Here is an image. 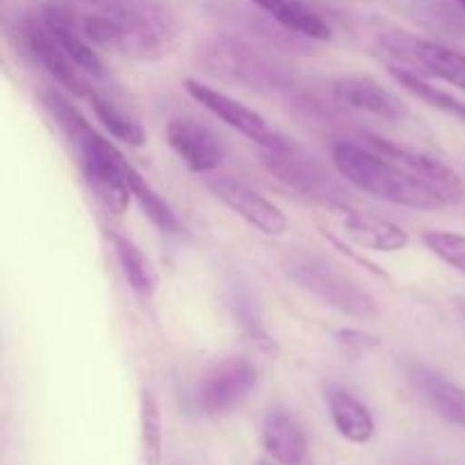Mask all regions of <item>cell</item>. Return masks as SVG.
<instances>
[{
  "instance_id": "1",
  "label": "cell",
  "mask_w": 465,
  "mask_h": 465,
  "mask_svg": "<svg viewBox=\"0 0 465 465\" xmlns=\"http://www.w3.org/2000/svg\"><path fill=\"white\" fill-rule=\"evenodd\" d=\"M44 107L75 148L82 177L100 200V204L114 216L125 213L130 200L134 198L132 186L139 180L141 173L123 157V153H118L116 145L100 136L62 94L45 91Z\"/></svg>"
},
{
  "instance_id": "2",
  "label": "cell",
  "mask_w": 465,
  "mask_h": 465,
  "mask_svg": "<svg viewBox=\"0 0 465 465\" xmlns=\"http://www.w3.org/2000/svg\"><path fill=\"white\" fill-rule=\"evenodd\" d=\"M82 35L136 62H157L177 44V21L153 0H121L103 12L80 16Z\"/></svg>"
},
{
  "instance_id": "3",
  "label": "cell",
  "mask_w": 465,
  "mask_h": 465,
  "mask_svg": "<svg viewBox=\"0 0 465 465\" xmlns=\"http://www.w3.org/2000/svg\"><path fill=\"white\" fill-rule=\"evenodd\" d=\"M195 62L207 75L259 94L291 91L295 84V71L289 62L271 48L239 36L218 35L203 41L195 48Z\"/></svg>"
},
{
  "instance_id": "4",
  "label": "cell",
  "mask_w": 465,
  "mask_h": 465,
  "mask_svg": "<svg viewBox=\"0 0 465 465\" xmlns=\"http://www.w3.org/2000/svg\"><path fill=\"white\" fill-rule=\"evenodd\" d=\"M331 162L339 175L363 193H371L398 207L418 209V212H434V209L445 207L440 195L416 175H411L407 168L352 141L334 143Z\"/></svg>"
},
{
  "instance_id": "5",
  "label": "cell",
  "mask_w": 465,
  "mask_h": 465,
  "mask_svg": "<svg viewBox=\"0 0 465 465\" xmlns=\"http://www.w3.org/2000/svg\"><path fill=\"white\" fill-rule=\"evenodd\" d=\"M259 157L266 171L286 189L331 209L348 203V193L334 173L298 141L277 134L271 143L259 145Z\"/></svg>"
},
{
  "instance_id": "6",
  "label": "cell",
  "mask_w": 465,
  "mask_h": 465,
  "mask_svg": "<svg viewBox=\"0 0 465 465\" xmlns=\"http://www.w3.org/2000/svg\"><path fill=\"white\" fill-rule=\"evenodd\" d=\"M284 271L300 289L316 295L318 300L330 304L343 316L357 318V321H371L380 316L375 298L325 259L313 257V254H293L286 259Z\"/></svg>"
},
{
  "instance_id": "7",
  "label": "cell",
  "mask_w": 465,
  "mask_h": 465,
  "mask_svg": "<svg viewBox=\"0 0 465 465\" xmlns=\"http://www.w3.org/2000/svg\"><path fill=\"white\" fill-rule=\"evenodd\" d=\"M257 389V368L245 357H221L209 363L195 384V407L203 416L218 418L236 411Z\"/></svg>"
},
{
  "instance_id": "8",
  "label": "cell",
  "mask_w": 465,
  "mask_h": 465,
  "mask_svg": "<svg viewBox=\"0 0 465 465\" xmlns=\"http://www.w3.org/2000/svg\"><path fill=\"white\" fill-rule=\"evenodd\" d=\"M363 139L368 141V145L375 153L384 154L386 159L400 163L411 175L425 182L431 191H436L440 195V200L445 204L459 203L463 198V182L459 177V173L450 163H445L443 159L436 157V154L420 148H411V145H404L400 141L384 139V136L377 134H366Z\"/></svg>"
},
{
  "instance_id": "9",
  "label": "cell",
  "mask_w": 465,
  "mask_h": 465,
  "mask_svg": "<svg viewBox=\"0 0 465 465\" xmlns=\"http://www.w3.org/2000/svg\"><path fill=\"white\" fill-rule=\"evenodd\" d=\"M21 41L25 45V53L57 82L59 86L68 91L73 95H89L91 86L86 84L84 75H82V68L73 62L66 54V50L59 45V41L54 39L53 32L45 27V23L36 18H23L21 27Z\"/></svg>"
},
{
  "instance_id": "10",
  "label": "cell",
  "mask_w": 465,
  "mask_h": 465,
  "mask_svg": "<svg viewBox=\"0 0 465 465\" xmlns=\"http://www.w3.org/2000/svg\"><path fill=\"white\" fill-rule=\"evenodd\" d=\"M207 186L223 204H227L245 223L257 227L262 234L282 236L289 230V218H286V213L275 203L263 198L259 191L250 189L243 182L234 180L230 175H218L209 177Z\"/></svg>"
},
{
  "instance_id": "11",
  "label": "cell",
  "mask_w": 465,
  "mask_h": 465,
  "mask_svg": "<svg viewBox=\"0 0 465 465\" xmlns=\"http://www.w3.org/2000/svg\"><path fill=\"white\" fill-rule=\"evenodd\" d=\"M184 89L195 103L203 104L207 112H212L213 116L221 118L225 125H230L232 130H236L239 134L248 136V139L254 141L257 145L271 143V141L280 134V132L272 130V127L268 125V121L262 114L250 109L248 104L239 103V100L232 98V95L223 94V91L195 80V77H186Z\"/></svg>"
},
{
  "instance_id": "12",
  "label": "cell",
  "mask_w": 465,
  "mask_h": 465,
  "mask_svg": "<svg viewBox=\"0 0 465 465\" xmlns=\"http://www.w3.org/2000/svg\"><path fill=\"white\" fill-rule=\"evenodd\" d=\"M384 45L391 54L398 59L420 64L422 68L450 84L465 91V54L459 50L448 48L436 41L418 39V36L404 35V32H391L384 36Z\"/></svg>"
},
{
  "instance_id": "13",
  "label": "cell",
  "mask_w": 465,
  "mask_h": 465,
  "mask_svg": "<svg viewBox=\"0 0 465 465\" xmlns=\"http://www.w3.org/2000/svg\"><path fill=\"white\" fill-rule=\"evenodd\" d=\"M331 94L339 104L357 112L372 114L384 121L400 123L409 116V107L400 95L366 75H345L331 84Z\"/></svg>"
},
{
  "instance_id": "14",
  "label": "cell",
  "mask_w": 465,
  "mask_h": 465,
  "mask_svg": "<svg viewBox=\"0 0 465 465\" xmlns=\"http://www.w3.org/2000/svg\"><path fill=\"white\" fill-rule=\"evenodd\" d=\"M166 141L173 153L193 173H212L221 166L223 145L209 127L193 118H173L166 125Z\"/></svg>"
},
{
  "instance_id": "15",
  "label": "cell",
  "mask_w": 465,
  "mask_h": 465,
  "mask_svg": "<svg viewBox=\"0 0 465 465\" xmlns=\"http://www.w3.org/2000/svg\"><path fill=\"white\" fill-rule=\"evenodd\" d=\"M404 368L407 380L440 420L454 427H465V389L420 361H409Z\"/></svg>"
},
{
  "instance_id": "16",
  "label": "cell",
  "mask_w": 465,
  "mask_h": 465,
  "mask_svg": "<svg viewBox=\"0 0 465 465\" xmlns=\"http://www.w3.org/2000/svg\"><path fill=\"white\" fill-rule=\"evenodd\" d=\"M39 18L82 71L94 77L104 75L103 59L95 53V45L82 35L80 16H75V12H71L64 5H45L39 12Z\"/></svg>"
},
{
  "instance_id": "17",
  "label": "cell",
  "mask_w": 465,
  "mask_h": 465,
  "mask_svg": "<svg viewBox=\"0 0 465 465\" xmlns=\"http://www.w3.org/2000/svg\"><path fill=\"white\" fill-rule=\"evenodd\" d=\"M334 209L343 213V236L359 248L375 250V252H398L409 245V232L395 223L372 213L352 212L345 204Z\"/></svg>"
},
{
  "instance_id": "18",
  "label": "cell",
  "mask_w": 465,
  "mask_h": 465,
  "mask_svg": "<svg viewBox=\"0 0 465 465\" xmlns=\"http://www.w3.org/2000/svg\"><path fill=\"white\" fill-rule=\"evenodd\" d=\"M262 443L268 457L280 465H300L307 459V436L284 409H271L263 416Z\"/></svg>"
},
{
  "instance_id": "19",
  "label": "cell",
  "mask_w": 465,
  "mask_h": 465,
  "mask_svg": "<svg viewBox=\"0 0 465 465\" xmlns=\"http://www.w3.org/2000/svg\"><path fill=\"white\" fill-rule=\"evenodd\" d=\"M325 402L339 434L354 445H366L375 436V420L361 400L341 386H327Z\"/></svg>"
},
{
  "instance_id": "20",
  "label": "cell",
  "mask_w": 465,
  "mask_h": 465,
  "mask_svg": "<svg viewBox=\"0 0 465 465\" xmlns=\"http://www.w3.org/2000/svg\"><path fill=\"white\" fill-rule=\"evenodd\" d=\"M250 5L280 23L286 30L295 32L302 39L327 41L331 39V27L316 9L304 0H248Z\"/></svg>"
},
{
  "instance_id": "21",
  "label": "cell",
  "mask_w": 465,
  "mask_h": 465,
  "mask_svg": "<svg viewBox=\"0 0 465 465\" xmlns=\"http://www.w3.org/2000/svg\"><path fill=\"white\" fill-rule=\"evenodd\" d=\"M114 245V252H116L118 263H121V271L125 275L130 289L139 295L141 300H150L157 293V271H154L153 262L143 254V250L130 239V236L121 234V232H112L109 234Z\"/></svg>"
},
{
  "instance_id": "22",
  "label": "cell",
  "mask_w": 465,
  "mask_h": 465,
  "mask_svg": "<svg viewBox=\"0 0 465 465\" xmlns=\"http://www.w3.org/2000/svg\"><path fill=\"white\" fill-rule=\"evenodd\" d=\"M91 109H94L95 118L100 121V125L109 132L116 141L121 143L132 145V148H139V145L145 143V130L141 127V123L136 118H132L130 114L123 112L118 104H114L112 100H107L104 95H100L98 91L91 89L89 95Z\"/></svg>"
},
{
  "instance_id": "23",
  "label": "cell",
  "mask_w": 465,
  "mask_h": 465,
  "mask_svg": "<svg viewBox=\"0 0 465 465\" xmlns=\"http://www.w3.org/2000/svg\"><path fill=\"white\" fill-rule=\"evenodd\" d=\"M139 440L145 465H163V427L157 395L143 389L139 395Z\"/></svg>"
},
{
  "instance_id": "24",
  "label": "cell",
  "mask_w": 465,
  "mask_h": 465,
  "mask_svg": "<svg viewBox=\"0 0 465 465\" xmlns=\"http://www.w3.org/2000/svg\"><path fill=\"white\" fill-rule=\"evenodd\" d=\"M389 71L391 75L400 82V86H404L409 94L420 98L422 103H427L430 107L439 109V112L443 114H450V116L459 118V121L465 123V103H461V100L450 95L448 91L439 89V86L430 84V82H427L425 77L418 75L416 71H409V68H402V66H389Z\"/></svg>"
},
{
  "instance_id": "25",
  "label": "cell",
  "mask_w": 465,
  "mask_h": 465,
  "mask_svg": "<svg viewBox=\"0 0 465 465\" xmlns=\"http://www.w3.org/2000/svg\"><path fill=\"white\" fill-rule=\"evenodd\" d=\"M230 304L232 309H234L236 321H239V325L243 327L245 336L250 339V343L257 345L262 352L275 357L277 354L275 339H272V336L266 331V327L262 325V318H259V312H257V302H252V295L243 289H236L234 293H232Z\"/></svg>"
},
{
  "instance_id": "26",
  "label": "cell",
  "mask_w": 465,
  "mask_h": 465,
  "mask_svg": "<svg viewBox=\"0 0 465 465\" xmlns=\"http://www.w3.org/2000/svg\"><path fill=\"white\" fill-rule=\"evenodd\" d=\"M422 243L448 266L465 275V234L448 230H430L422 234Z\"/></svg>"
},
{
  "instance_id": "27",
  "label": "cell",
  "mask_w": 465,
  "mask_h": 465,
  "mask_svg": "<svg viewBox=\"0 0 465 465\" xmlns=\"http://www.w3.org/2000/svg\"><path fill=\"white\" fill-rule=\"evenodd\" d=\"M336 341H339V345H343L345 352L352 354V357H361V354L380 348V339L363 330H339L336 331Z\"/></svg>"
},
{
  "instance_id": "28",
  "label": "cell",
  "mask_w": 465,
  "mask_h": 465,
  "mask_svg": "<svg viewBox=\"0 0 465 465\" xmlns=\"http://www.w3.org/2000/svg\"><path fill=\"white\" fill-rule=\"evenodd\" d=\"M457 5H459V7H461L463 12H465V0H457Z\"/></svg>"
},
{
  "instance_id": "29",
  "label": "cell",
  "mask_w": 465,
  "mask_h": 465,
  "mask_svg": "<svg viewBox=\"0 0 465 465\" xmlns=\"http://www.w3.org/2000/svg\"><path fill=\"white\" fill-rule=\"evenodd\" d=\"M84 3H103V0H84Z\"/></svg>"
},
{
  "instance_id": "30",
  "label": "cell",
  "mask_w": 465,
  "mask_h": 465,
  "mask_svg": "<svg viewBox=\"0 0 465 465\" xmlns=\"http://www.w3.org/2000/svg\"><path fill=\"white\" fill-rule=\"evenodd\" d=\"M257 465H268V463H266V461H259Z\"/></svg>"
},
{
  "instance_id": "31",
  "label": "cell",
  "mask_w": 465,
  "mask_h": 465,
  "mask_svg": "<svg viewBox=\"0 0 465 465\" xmlns=\"http://www.w3.org/2000/svg\"><path fill=\"white\" fill-rule=\"evenodd\" d=\"M463 316H465V307H463Z\"/></svg>"
}]
</instances>
